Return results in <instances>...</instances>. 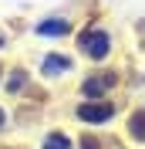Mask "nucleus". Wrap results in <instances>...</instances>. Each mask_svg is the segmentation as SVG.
Wrapping results in <instances>:
<instances>
[{"label": "nucleus", "instance_id": "obj_1", "mask_svg": "<svg viewBox=\"0 0 145 149\" xmlns=\"http://www.w3.org/2000/svg\"><path fill=\"white\" fill-rule=\"evenodd\" d=\"M78 47H81L88 58L101 61V58L111 51V37L105 34V31H98V27H88V31H81V41H78Z\"/></svg>", "mask_w": 145, "mask_h": 149}, {"label": "nucleus", "instance_id": "obj_2", "mask_svg": "<svg viewBox=\"0 0 145 149\" xmlns=\"http://www.w3.org/2000/svg\"><path fill=\"white\" fill-rule=\"evenodd\" d=\"M115 115V105L111 102H84L78 105V119L81 122H108Z\"/></svg>", "mask_w": 145, "mask_h": 149}, {"label": "nucleus", "instance_id": "obj_3", "mask_svg": "<svg viewBox=\"0 0 145 149\" xmlns=\"http://www.w3.org/2000/svg\"><path fill=\"white\" fill-rule=\"evenodd\" d=\"M115 81H118V74H115V71H101V74H91V78H84L81 92L88 95V98H95V95H105Z\"/></svg>", "mask_w": 145, "mask_h": 149}, {"label": "nucleus", "instance_id": "obj_4", "mask_svg": "<svg viewBox=\"0 0 145 149\" xmlns=\"http://www.w3.org/2000/svg\"><path fill=\"white\" fill-rule=\"evenodd\" d=\"M71 31V24L68 20H41L37 24V34H44V37H61Z\"/></svg>", "mask_w": 145, "mask_h": 149}, {"label": "nucleus", "instance_id": "obj_5", "mask_svg": "<svg viewBox=\"0 0 145 149\" xmlns=\"http://www.w3.org/2000/svg\"><path fill=\"white\" fill-rule=\"evenodd\" d=\"M68 68H71V58H64V54H47L44 58V71L47 74H61Z\"/></svg>", "mask_w": 145, "mask_h": 149}, {"label": "nucleus", "instance_id": "obj_6", "mask_svg": "<svg viewBox=\"0 0 145 149\" xmlns=\"http://www.w3.org/2000/svg\"><path fill=\"white\" fill-rule=\"evenodd\" d=\"M128 132H132V139L145 142V112H135L132 122H128Z\"/></svg>", "mask_w": 145, "mask_h": 149}, {"label": "nucleus", "instance_id": "obj_7", "mask_svg": "<svg viewBox=\"0 0 145 149\" xmlns=\"http://www.w3.org/2000/svg\"><path fill=\"white\" fill-rule=\"evenodd\" d=\"M41 149H71V139H68L64 132H51V136L44 139V146H41Z\"/></svg>", "mask_w": 145, "mask_h": 149}, {"label": "nucleus", "instance_id": "obj_8", "mask_svg": "<svg viewBox=\"0 0 145 149\" xmlns=\"http://www.w3.org/2000/svg\"><path fill=\"white\" fill-rule=\"evenodd\" d=\"M24 85H27V74H24V71H14V74L7 78V88H10V95H14V92H20Z\"/></svg>", "mask_w": 145, "mask_h": 149}, {"label": "nucleus", "instance_id": "obj_9", "mask_svg": "<svg viewBox=\"0 0 145 149\" xmlns=\"http://www.w3.org/2000/svg\"><path fill=\"white\" fill-rule=\"evenodd\" d=\"M81 149H101V146H98V139H91V136H84V139H81Z\"/></svg>", "mask_w": 145, "mask_h": 149}, {"label": "nucleus", "instance_id": "obj_10", "mask_svg": "<svg viewBox=\"0 0 145 149\" xmlns=\"http://www.w3.org/2000/svg\"><path fill=\"white\" fill-rule=\"evenodd\" d=\"M0 125H3V112H0Z\"/></svg>", "mask_w": 145, "mask_h": 149}, {"label": "nucleus", "instance_id": "obj_11", "mask_svg": "<svg viewBox=\"0 0 145 149\" xmlns=\"http://www.w3.org/2000/svg\"><path fill=\"white\" fill-rule=\"evenodd\" d=\"M0 47H3V37H0Z\"/></svg>", "mask_w": 145, "mask_h": 149}]
</instances>
